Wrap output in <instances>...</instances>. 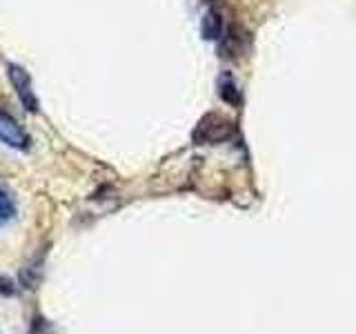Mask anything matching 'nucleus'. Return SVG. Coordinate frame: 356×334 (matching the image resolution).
Returning <instances> with one entry per match:
<instances>
[{"mask_svg": "<svg viewBox=\"0 0 356 334\" xmlns=\"http://www.w3.org/2000/svg\"><path fill=\"white\" fill-rule=\"evenodd\" d=\"M7 70H9L11 85H14L16 94L20 98V103L25 105L27 111H38V98H36V94H33V89H31L29 74L22 70V67H18V65H9Z\"/></svg>", "mask_w": 356, "mask_h": 334, "instance_id": "nucleus-1", "label": "nucleus"}, {"mask_svg": "<svg viewBox=\"0 0 356 334\" xmlns=\"http://www.w3.org/2000/svg\"><path fill=\"white\" fill-rule=\"evenodd\" d=\"M0 141L11 145V148H27L29 143L22 127L9 114H3V111H0Z\"/></svg>", "mask_w": 356, "mask_h": 334, "instance_id": "nucleus-2", "label": "nucleus"}, {"mask_svg": "<svg viewBox=\"0 0 356 334\" xmlns=\"http://www.w3.org/2000/svg\"><path fill=\"white\" fill-rule=\"evenodd\" d=\"M200 27H203V36L205 38H218L220 36V16L216 14V11H207V14L203 16V22H200Z\"/></svg>", "mask_w": 356, "mask_h": 334, "instance_id": "nucleus-3", "label": "nucleus"}]
</instances>
